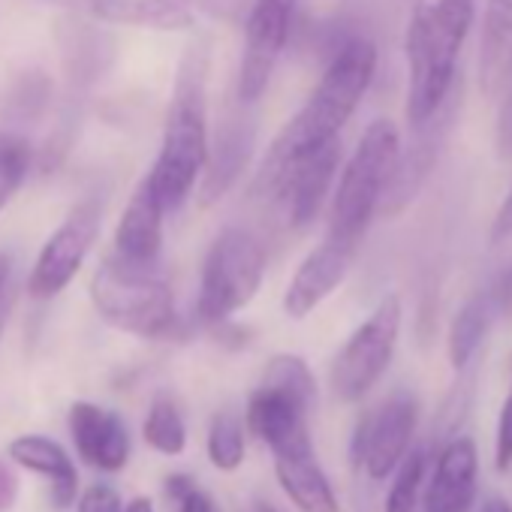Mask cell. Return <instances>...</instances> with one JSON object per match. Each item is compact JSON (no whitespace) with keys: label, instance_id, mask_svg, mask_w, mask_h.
I'll return each instance as SVG.
<instances>
[{"label":"cell","instance_id":"40","mask_svg":"<svg viewBox=\"0 0 512 512\" xmlns=\"http://www.w3.org/2000/svg\"><path fill=\"white\" fill-rule=\"evenodd\" d=\"M284 4H287V7H293V10H296V0H284Z\"/></svg>","mask_w":512,"mask_h":512},{"label":"cell","instance_id":"18","mask_svg":"<svg viewBox=\"0 0 512 512\" xmlns=\"http://www.w3.org/2000/svg\"><path fill=\"white\" fill-rule=\"evenodd\" d=\"M476 473H479L476 443L470 437L449 440L437 455L425 491V512H470L476 497Z\"/></svg>","mask_w":512,"mask_h":512},{"label":"cell","instance_id":"11","mask_svg":"<svg viewBox=\"0 0 512 512\" xmlns=\"http://www.w3.org/2000/svg\"><path fill=\"white\" fill-rule=\"evenodd\" d=\"M341 166V139H332L272 172H260V187H266L284 208L293 229H305L317 220L335 175Z\"/></svg>","mask_w":512,"mask_h":512},{"label":"cell","instance_id":"6","mask_svg":"<svg viewBox=\"0 0 512 512\" xmlns=\"http://www.w3.org/2000/svg\"><path fill=\"white\" fill-rule=\"evenodd\" d=\"M266 275V247L250 229L226 226L208 247L196 317L205 326H223L232 314L247 308L263 287Z\"/></svg>","mask_w":512,"mask_h":512},{"label":"cell","instance_id":"1","mask_svg":"<svg viewBox=\"0 0 512 512\" xmlns=\"http://www.w3.org/2000/svg\"><path fill=\"white\" fill-rule=\"evenodd\" d=\"M208 67V40H190L175 73L160 154L154 166L145 172L157 196L163 199L166 211H178L193 196L208 160Z\"/></svg>","mask_w":512,"mask_h":512},{"label":"cell","instance_id":"30","mask_svg":"<svg viewBox=\"0 0 512 512\" xmlns=\"http://www.w3.org/2000/svg\"><path fill=\"white\" fill-rule=\"evenodd\" d=\"M16 302V263H13V253L0 250V332H4L10 311Z\"/></svg>","mask_w":512,"mask_h":512},{"label":"cell","instance_id":"33","mask_svg":"<svg viewBox=\"0 0 512 512\" xmlns=\"http://www.w3.org/2000/svg\"><path fill=\"white\" fill-rule=\"evenodd\" d=\"M19 473H16V464L13 461H4L0 458V512H10L19 500Z\"/></svg>","mask_w":512,"mask_h":512},{"label":"cell","instance_id":"14","mask_svg":"<svg viewBox=\"0 0 512 512\" xmlns=\"http://www.w3.org/2000/svg\"><path fill=\"white\" fill-rule=\"evenodd\" d=\"M353 256H356V247L323 238L302 260L296 275L290 278V287L284 293L287 317L305 320L308 314H314L344 284V278L353 266Z\"/></svg>","mask_w":512,"mask_h":512},{"label":"cell","instance_id":"23","mask_svg":"<svg viewBox=\"0 0 512 512\" xmlns=\"http://www.w3.org/2000/svg\"><path fill=\"white\" fill-rule=\"evenodd\" d=\"M142 437L157 455H166V458H175L187 449V425L172 398H163V395L154 398L142 425Z\"/></svg>","mask_w":512,"mask_h":512},{"label":"cell","instance_id":"17","mask_svg":"<svg viewBox=\"0 0 512 512\" xmlns=\"http://www.w3.org/2000/svg\"><path fill=\"white\" fill-rule=\"evenodd\" d=\"M163 217H166V205L157 196L151 178L142 175L118 220L112 250L133 263H157L163 250Z\"/></svg>","mask_w":512,"mask_h":512},{"label":"cell","instance_id":"4","mask_svg":"<svg viewBox=\"0 0 512 512\" xmlns=\"http://www.w3.org/2000/svg\"><path fill=\"white\" fill-rule=\"evenodd\" d=\"M398 154H401L398 127L389 118L371 121L335 184L326 238L359 250L368 226L383 208L389 181L398 166Z\"/></svg>","mask_w":512,"mask_h":512},{"label":"cell","instance_id":"39","mask_svg":"<svg viewBox=\"0 0 512 512\" xmlns=\"http://www.w3.org/2000/svg\"><path fill=\"white\" fill-rule=\"evenodd\" d=\"M253 512H278V509H275L272 503H263V500H260V503L253 506Z\"/></svg>","mask_w":512,"mask_h":512},{"label":"cell","instance_id":"15","mask_svg":"<svg viewBox=\"0 0 512 512\" xmlns=\"http://www.w3.org/2000/svg\"><path fill=\"white\" fill-rule=\"evenodd\" d=\"M46 7L70 10L103 25L145 28V31H187L193 13L175 0H40Z\"/></svg>","mask_w":512,"mask_h":512},{"label":"cell","instance_id":"38","mask_svg":"<svg viewBox=\"0 0 512 512\" xmlns=\"http://www.w3.org/2000/svg\"><path fill=\"white\" fill-rule=\"evenodd\" d=\"M124 512H154V503H151L148 497H133V500L124 506Z\"/></svg>","mask_w":512,"mask_h":512},{"label":"cell","instance_id":"16","mask_svg":"<svg viewBox=\"0 0 512 512\" xmlns=\"http://www.w3.org/2000/svg\"><path fill=\"white\" fill-rule=\"evenodd\" d=\"M509 308H512V266L488 287H482L476 296H470L455 314L449 329V362L455 371L470 365V359L488 338L494 320H500V314Z\"/></svg>","mask_w":512,"mask_h":512},{"label":"cell","instance_id":"19","mask_svg":"<svg viewBox=\"0 0 512 512\" xmlns=\"http://www.w3.org/2000/svg\"><path fill=\"white\" fill-rule=\"evenodd\" d=\"M7 458L28 470L37 473L49 482V497L55 503V509H67L76 503L79 497V473L76 464L70 458V452L46 437V434H19L10 446H7Z\"/></svg>","mask_w":512,"mask_h":512},{"label":"cell","instance_id":"37","mask_svg":"<svg viewBox=\"0 0 512 512\" xmlns=\"http://www.w3.org/2000/svg\"><path fill=\"white\" fill-rule=\"evenodd\" d=\"M479 512H512V506H509V500H503V497H488V500L482 503Z\"/></svg>","mask_w":512,"mask_h":512},{"label":"cell","instance_id":"29","mask_svg":"<svg viewBox=\"0 0 512 512\" xmlns=\"http://www.w3.org/2000/svg\"><path fill=\"white\" fill-rule=\"evenodd\" d=\"M76 512H124L121 494L106 485V482H91L79 497H76Z\"/></svg>","mask_w":512,"mask_h":512},{"label":"cell","instance_id":"5","mask_svg":"<svg viewBox=\"0 0 512 512\" xmlns=\"http://www.w3.org/2000/svg\"><path fill=\"white\" fill-rule=\"evenodd\" d=\"M91 302L109 326L136 338H169L178 320L163 263H133L115 250L91 278Z\"/></svg>","mask_w":512,"mask_h":512},{"label":"cell","instance_id":"10","mask_svg":"<svg viewBox=\"0 0 512 512\" xmlns=\"http://www.w3.org/2000/svg\"><path fill=\"white\" fill-rule=\"evenodd\" d=\"M100 220H103V208L97 199H85L70 208L61 226L46 238L34 263V272L28 278V293L34 299L40 302L55 299L73 284V278L79 275L85 263V256L91 253L100 235Z\"/></svg>","mask_w":512,"mask_h":512},{"label":"cell","instance_id":"27","mask_svg":"<svg viewBox=\"0 0 512 512\" xmlns=\"http://www.w3.org/2000/svg\"><path fill=\"white\" fill-rule=\"evenodd\" d=\"M425 476V452H410L395 470L389 497H386V512H419V488Z\"/></svg>","mask_w":512,"mask_h":512},{"label":"cell","instance_id":"12","mask_svg":"<svg viewBox=\"0 0 512 512\" xmlns=\"http://www.w3.org/2000/svg\"><path fill=\"white\" fill-rule=\"evenodd\" d=\"M308 419V404L266 383H260V389L250 395L244 410V425L272 449L275 458H299L314 452Z\"/></svg>","mask_w":512,"mask_h":512},{"label":"cell","instance_id":"24","mask_svg":"<svg viewBox=\"0 0 512 512\" xmlns=\"http://www.w3.org/2000/svg\"><path fill=\"white\" fill-rule=\"evenodd\" d=\"M205 449H208L211 467H217L220 473H235L244 464V452H247L241 419L229 410H220L208 425Z\"/></svg>","mask_w":512,"mask_h":512},{"label":"cell","instance_id":"3","mask_svg":"<svg viewBox=\"0 0 512 512\" xmlns=\"http://www.w3.org/2000/svg\"><path fill=\"white\" fill-rule=\"evenodd\" d=\"M473 13V0H431L413 10L404 43L410 127L428 121L452 94Z\"/></svg>","mask_w":512,"mask_h":512},{"label":"cell","instance_id":"21","mask_svg":"<svg viewBox=\"0 0 512 512\" xmlns=\"http://www.w3.org/2000/svg\"><path fill=\"white\" fill-rule=\"evenodd\" d=\"M512 73V0H485L479 40V91L494 97Z\"/></svg>","mask_w":512,"mask_h":512},{"label":"cell","instance_id":"22","mask_svg":"<svg viewBox=\"0 0 512 512\" xmlns=\"http://www.w3.org/2000/svg\"><path fill=\"white\" fill-rule=\"evenodd\" d=\"M275 476L281 491L302 509V512H338L341 503L335 497V488L320 467V461L311 455L299 458H275Z\"/></svg>","mask_w":512,"mask_h":512},{"label":"cell","instance_id":"28","mask_svg":"<svg viewBox=\"0 0 512 512\" xmlns=\"http://www.w3.org/2000/svg\"><path fill=\"white\" fill-rule=\"evenodd\" d=\"M175 4H181L184 10H196L214 22H229V25H244L247 19V10L253 0H175Z\"/></svg>","mask_w":512,"mask_h":512},{"label":"cell","instance_id":"35","mask_svg":"<svg viewBox=\"0 0 512 512\" xmlns=\"http://www.w3.org/2000/svg\"><path fill=\"white\" fill-rule=\"evenodd\" d=\"M196 488V479L190 476V473H169L166 479H163V491H166V497L169 500H181V497H187L190 491Z\"/></svg>","mask_w":512,"mask_h":512},{"label":"cell","instance_id":"31","mask_svg":"<svg viewBox=\"0 0 512 512\" xmlns=\"http://www.w3.org/2000/svg\"><path fill=\"white\" fill-rule=\"evenodd\" d=\"M494 464H497V470H509V467H512V389H509V395H506V401H503L500 422H497Z\"/></svg>","mask_w":512,"mask_h":512},{"label":"cell","instance_id":"25","mask_svg":"<svg viewBox=\"0 0 512 512\" xmlns=\"http://www.w3.org/2000/svg\"><path fill=\"white\" fill-rule=\"evenodd\" d=\"M31 160H34V151L25 136L0 130V214L7 211V205L22 190L31 172Z\"/></svg>","mask_w":512,"mask_h":512},{"label":"cell","instance_id":"9","mask_svg":"<svg viewBox=\"0 0 512 512\" xmlns=\"http://www.w3.org/2000/svg\"><path fill=\"white\" fill-rule=\"evenodd\" d=\"M293 7L284 0H253L244 19V49L235 79V100L241 106H256L269 91L275 67L287 49L293 28Z\"/></svg>","mask_w":512,"mask_h":512},{"label":"cell","instance_id":"20","mask_svg":"<svg viewBox=\"0 0 512 512\" xmlns=\"http://www.w3.org/2000/svg\"><path fill=\"white\" fill-rule=\"evenodd\" d=\"M250 106H244L247 112ZM244 112L238 115H229L214 142L208 139V160H205V169H202V178H199V193H202V202H214L220 199L232 184L235 178L244 172V163L250 157V148H253V121L244 118Z\"/></svg>","mask_w":512,"mask_h":512},{"label":"cell","instance_id":"2","mask_svg":"<svg viewBox=\"0 0 512 512\" xmlns=\"http://www.w3.org/2000/svg\"><path fill=\"white\" fill-rule=\"evenodd\" d=\"M377 73V49L365 37L347 40L335 58L329 61L326 73L320 76L317 88L305 100V106L287 121L278 133L263 172H272L332 139H341L344 124L359 109L362 97L368 94Z\"/></svg>","mask_w":512,"mask_h":512},{"label":"cell","instance_id":"7","mask_svg":"<svg viewBox=\"0 0 512 512\" xmlns=\"http://www.w3.org/2000/svg\"><path fill=\"white\" fill-rule=\"evenodd\" d=\"M401 299L395 293L383 296L380 305L365 317V323L338 350L329 380L332 392L344 404L362 401L392 365L398 335H401Z\"/></svg>","mask_w":512,"mask_h":512},{"label":"cell","instance_id":"34","mask_svg":"<svg viewBox=\"0 0 512 512\" xmlns=\"http://www.w3.org/2000/svg\"><path fill=\"white\" fill-rule=\"evenodd\" d=\"M491 241H503V238H509L512 235V187H509V193H506V199H503V205L497 208V214H494V220H491Z\"/></svg>","mask_w":512,"mask_h":512},{"label":"cell","instance_id":"13","mask_svg":"<svg viewBox=\"0 0 512 512\" xmlns=\"http://www.w3.org/2000/svg\"><path fill=\"white\" fill-rule=\"evenodd\" d=\"M70 437L79 458L100 473H121L130 464V431L127 422L91 401H76L67 413Z\"/></svg>","mask_w":512,"mask_h":512},{"label":"cell","instance_id":"32","mask_svg":"<svg viewBox=\"0 0 512 512\" xmlns=\"http://www.w3.org/2000/svg\"><path fill=\"white\" fill-rule=\"evenodd\" d=\"M494 145H497V154L503 160H512V73H509V79L503 85V106H500V115H497Z\"/></svg>","mask_w":512,"mask_h":512},{"label":"cell","instance_id":"8","mask_svg":"<svg viewBox=\"0 0 512 512\" xmlns=\"http://www.w3.org/2000/svg\"><path fill=\"white\" fill-rule=\"evenodd\" d=\"M419 425V401L413 392H392L386 401L371 407L350 443V458L371 479H386L398 470L404 455L410 452L413 434Z\"/></svg>","mask_w":512,"mask_h":512},{"label":"cell","instance_id":"26","mask_svg":"<svg viewBox=\"0 0 512 512\" xmlns=\"http://www.w3.org/2000/svg\"><path fill=\"white\" fill-rule=\"evenodd\" d=\"M263 383L290 392L293 398H299L311 410L317 407V380H314V374H311V368H308V362L302 356H293V353L272 356L269 365H266Z\"/></svg>","mask_w":512,"mask_h":512},{"label":"cell","instance_id":"36","mask_svg":"<svg viewBox=\"0 0 512 512\" xmlns=\"http://www.w3.org/2000/svg\"><path fill=\"white\" fill-rule=\"evenodd\" d=\"M178 512H217V506H214V500L196 485L187 497L178 500Z\"/></svg>","mask_w":512,"mask_h":512}]
</instances>
